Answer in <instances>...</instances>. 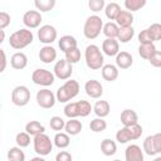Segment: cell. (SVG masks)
I'll use <instances>...</instances> for the list:
<instances>
[{"instance_id":"obj_51","label":"cell","mask_w":161,"mask_h":161,"mask_svg":"<svg viewBox=\"0 0 161 161\" xmlns=\"http://www.w3.org/2000/svg\"><path fill=\"white\" fill-rule=\"evenodd\" d=\"M29 161H45L43 156H35V157H31Z\"/></svg>"},{"instance_id":"obj_31","label":"cell","mask_w":161,"mask_h":161,"mask_svg":"<svg viewBox=\"0 0 161 161\" xmlns=\"http://www.w3.org/2000/svg\"><path fill=\"white\" fill-rule=\"evenodd\" d=\"M135 36V29L132 26L128 28H119V33H118V42L121 43H128L130 40H132V38Z\"/></svg>"},{"instance_id":"obj_47","label":"cell","mask_w":161,"mask_h":161,"mask_svg":"<svg viewBox=\"0 0 161 161\" xmlns=\"http://www.w3.org/2000/svg\"><path fill=\"white\" fill-rule=\"evenodd\" d=\"M10 24V15L5 11L0 13V30H4Z\"/></svg>"},{"instance_id":"obj_5","label":"cell","mask_w":161,"mask_h":161,"mask_svg":"<svg viewBox=\"0 0 161 161\" xmlns=\"http://www.w3.org/2000/svg\"><path fill=\"white\" fill-rule=\"evenodd\" d=\"M53 141L50 140V137L45 133L38 135L34 137L33 140V146H34V151L39 155V156H47L52 152L53 150Z\"/></svg>"},{"instance_id":"obj_22","label":"cell","mask_w":161,"mask_h":161,"mask_svg":"<svg viewBox=\"0 0 161 161\" xmlns=\"http://www.w3.org/2000/svg\"><path fill=\"white\" fill-rule=\"evenodd\" d=\"M82 128H83V125H82L80 121H78L77 118H70L69 121L65 122L64 131L69 136H77L78 133H80Z\"/></svg>"},{"instance_id":"obj_23","label":"cell","mask_w":161,"mask_h":161,"mask_svg":"<svg viewBox=\"0 0 161 161\" xmlns=\"http://www.w3.org/2000/svg\"><path fill=\"white\" fill-rule=\"evenodd\" d=\"M132 23H133L132 13H130L127 10H121V13L118 14V16L116 19V24L119 28H128V26H132Z\"/></svg>"},{"instance_id":"obj_29","label":"cell","mask_w":161,"mask_h":161,"mask_svg":"<svg viewBox=\"0 0 161 161\" xmlns=\"http://www.w3.org/2000/svg\"><path fill=\"white\" fill-rule=\"evenodd\" d=\"M156 52V47L153 43L151 44H140L138 47V54L142 59L150 60V58L153 55V53Z\"/></svg>"},{"instance_id":"obj_33","label":"cell","mask_w":161,"mask_h":161,"mask_svg":"<svg viewBox=\"0 0 161 161\" xmlns=\"http://www.w3.org/2000/svg\"><path fill=\"white\" fill-rule=\"evenodd\" d=\"M64 114L70 119V118H77L79 117V109H78V102H69L64 107Z\"/></svg>"},{"instance_id":"obj_16","label":"cell","mask_w":161,"mask_h":161,"mask_svg":"<svg viewBox=\"0 0 161 161\" xmlns=\"http://www.w3.org/2000/svg\"><path fill=\"white\" fill-rule=\"evenodd\" d=\"M121 123L123 125V127H131L138 123V116L136 113V111L133 109H123L121 113Z\"/></svg>"},{"instance_id":"obj_10","label":"cell","mask_w":161,"mask_h":161,"mask_svg":"<svg viewBox=\"0 0 161 161\" xmlns=\"http://www.w3.org/2000/svg\"><path fill=\"white\" fill-rule=\"evenodd\" d=\"M57 36H58V33H57V29L50 25V24H45V25H42L38 30V38H39V42L45 44V45H50L53 42L57 40Z\"/></svg>"},{"instance_id":"obj_7","label":"cell","mask_w":161,"mask_h":161,"mask_svg":"<svg viewBox=\"0 0 161 161\" xmlns=\"http://www.w3.org/2000/svg\"><path fill=\"white\" fill-rule=\"evenodd\" d=\"M30 101V91L26 86H16L11 92V102L18 107H24Z\"/></svg>"},{"instance_id":"obj_15","label":"cell","mask_w":161,"mask_h":161,"mask_svg":"<svg viewBox=\"0 0 161 161\" xmlns=\"http://www.w3.org/2000/svg\"><path fill=\"white\" fill-rule=\"evenodd\" d=\"M39 59L45 64H50L57 59V50L52 45H44L39 50Z\"/></svg>"},{"instance_id":"obj_53","label":"cell","mask_w":161,"mask_h":161,"mask_svg":"<svg viewBox=\"0 0 161 161\" xmlns=\"http://www.w3.org/2000/svg\"><path fill=\"white\" fill-rule=\"evenodd\" d=\"M153 161H161V156H157V157H155V158H153Z\"/></svg>"},{"instance_id":"obj_36","label":"cell","mask_w":161,"mask_h":161,"mask_svg":"<svg viewBox=\"0 0 161 161\" xmlns=\"http://www.w3.org/2000/svg\"><path fill=\"white\" fill-rule=\"evenodd\" d=\"M142 150H143L145 153L148 155V156H155V155H156L155 146H153V137H152V136H147V137L143 140Z\"/></svg>"},{"instance_id":"obj_1","label":"cell","mask_w":161,"mask_h":161,"mask_svg":"<svg viewBox=\"0 0 161 161\" xmlns=\"http://www.w3.org/2000/svg\"><path fill=\"white\" fill-rule=\"evenodd\" d=\"M34 40V34L30 29L23 28L19 29L16 31H14L10 38H9V44L13 49L15 50H21L24 48H26L28 45H30Z\"/></svg>"},{"instance_id":"obj_50","label":"cell","mask_w":161,"mask_h":161,"mask_svg":"<svg viewBox=\"0 0 161 161\" xmlns=\"http://www.w3.org/2000/svg\"><path fill=\"white\" fill-rule=\"evenodd\" d=\"M0 54H1V68H0V72H4L5 68H6V55H5V50H4V49H0Z\"/></svg>"},{"instance_id":"obj_21","label":"cell","mask_w":161,"mask_h":161,"mask_svg":"<svg viewBox=\"0 0 161 161\" xmlns=\"http://www.w3.org/2000/svg\"><path fill=\"white\" fill-rule=\"evenodd\" d=\"M109 111H111L109 103H108L107 101H103V99L97 101V102L94 103V106H93V112H94V114H96L97 117H99V118L107 117V116L109 114Z\"/></svg>"},{"instance_id":"obj_34","label":"cell","mask_w":161,"mask_h":161,"mask_svg":"<svg viewBox=\"0 0 161 161\" xmlns=\"http://www.w3.org/2000/svg\"><path fill=\"white\" fill-rule=\"evenodd\" d=\"M123 4H125V8L127 9V11L133 13V11L142 9L146 5V0H125Z\"/></svg>"},{"instance_id":"obj_11","label":"cell","mask_w":161,"mask_h":161,"mask_svg":"<svg viewBox=\"0 0 161 161\" xmlns=\"http://www.w3.org/2000/svg\"><path fill=\"white\" fill-rule=\"evenodd\" d=\"M42 20H43L42 14L38 10H28L23 15V24L26 26V29L39 28Z\"/></svg>"},{"instance_id":"obj_8","label":"cell","mask_w":161,"mask_h":161,"mask_svg":"<svg viewBox=\"0 0 161 161\" xmlns=\"http://www.w3.org/2000/svg\"><path fill=\"white\" fill-rule=\"evenodd\" d=\"M36 103L39 107L44 108V109H49L53 108L55 102H57V96L48 88H43L40 91L36 92Z\"/></svg>"},{"instance_id":"obj_48","label":"cell","mask_w":161,"mask_h":161,"mask_svg":"<svg viewBox=\"0 0 161 161\" xmlns=\"http://www.w3.org/2000/svg\"><path fill=\"white\" fill-rule=\"evenodd\" d=\"M55 161H73V157L68 151H59L55 155Z\"/></svg>"},{"instance_id":"obj_13","label":"cell","mask_w":161,"mask_h":161,"mask_svg":"<svg viewBox=\"0 0 161 161\" xmlns=\"http://www.w3.org/2000/svg\"><path fill=\"white\" fill-rule=\"evenodd\" d=\"M125 161H145L143 150L138 145H128L125 150Z\"/></svg>"},{"instance_id":"obj_41","label":"cell","mask_w":161,"mask_h":161,"mask_svg":"<svg viewBox=\"0 0 161 161\" xmlns=\"http://www.w3.org/2000/svg\"><path fill=\"white\" fill-rule=\"evenodd\" d=\"M147 30H148V33H150V35H151V38H152L153 42L161 40V24H160V23H153V24H151V25L147 28Z\"/></svg>"},{"instance_id":"obj_44","label":"cell","mask_w":161,"mask_h":161,"mask_svg":"<svg viewBox=\"0 0 161 161\" xmlns=\"http://www.w3.org/2000/svg\"><path fill=\"white\" fill-rule=\"evenodd\" d=\"M128 130H130V133H131V140H132V141L138 140V138L141 137L142 132H143L142 126H141V125H138V123H137V125H135V126L128 127Z\"/></svg>"},{"instance_id":"obj_27","label":"cell","mask_w":161,"mask_h":161,"mask_svg":"<svg viewBox=\"0 0 161 161\" xmlns=\"http://www.w3.org/2000/svg\"><path fill=\"white\" fill-rule=\"evenodd\" d=\"M102 33L108 38V39H116L118 36V33H119V26L113 23V21H108L103 25V30Z\"/></svg>"},{"instance_id":"obj_37","label":"cell","mask_w":161,"mask_h":161,"mask_svg":"<svg viewBox=\"0 0 161 161\" xmlns=\"http://www.w3.org/2000/svg\"><path fill=\"white\" fill-rule=\"evenodd\" d=\"M116 140L119 142V143H127L128 141H132L131 140V133H130V130L128 127H122L117 131L116 133Z\"/></svg>"},{"instance_id":"obj_43","label":"cell","mask_w":161,"mask_h":161,"mask_svg":"<svg viewBox=\"0 0 161 161\" xmlns=\"http://www.w3.org/2000/svg\"><path fill=\"white\" fill-rule=\"evenodd\" d=\"M106 5H107V4L104 3V0H89V1H88L89 9H91L92 11H94V13L101 11V10H104Z\"/></svg>"},{"instance_id":"obj_18","label":"cell","mask_w":161,"mask_h":161,"mask_svg":"<svg viewBox=\"0 0 161 161\" xmlns=\"http://www.w3.org/2000/svg\"><path fill=\"white\" fill-rule=\"evenodd\" d=\"M10 65L11 68L16 70H21L28 65V57L23 52H16L10 58Z\"/></svg>"},{"instance_id":"obj_45","label":"cell","mask_w":161,"mask_h":161,"mask_svg":"<svg viewBox=\"0 0 161 161\" xmlns=\"http://www.w3.org/2000/svg\"><path fill=\"white\" fill-rule=\"evenodd\" d=\"M138 42H140V44H151V43H153V40H152L147 29L141 30V33L138 34Z\"/></svg>"},{"instance_id":"obj_3","label":"cell","mask_w":161,"mask_h":161,"mask_svg":"<svg viewBox=\"0 0 161 161\" xmlns=\"http://www.w3.org/2000/svg\"><path fill=\"white\" fill-rule=\"evenodd\" d=\"M79 93V83L75 79H68L65 83L57 89V101L60 103H68Z\"/></svg>"},{"instance_id":"obj_54","label":"cell","mask_w":161,"mask_h":161,"mask_svg":"<svg viewBox=\"0 0 161 161\" xmlns=\"http://www.w3.org/2000/svg\"><path fill=\"white\" fill-rule=\"evenodd\" d=\"M113 161H121V160H113Z\"/></svg>"},{"instance_id":"obj_55","label":"cell","mask_w":161,"mask_h":161,"mask_svg":"<svg viewBox=\"0 0 161 161\" xmlns=\"http://www.w3.org/2000/svg\"><path fill=\"white\" fill-rule=\"evenodd\" d=\"M8 161H13V160H8Z\"/></svg>"},{"instance_id":"obj_25","label":"cell","mask_w":161,"mask_h":161,"mask_svg":"<svg viewBox=\"0 0 161 161\" xmlns=\"http://www.w3.org/2000/svg\"><path fill=\"white\" fill-rule=\"evenodd\" d=\"M53 143L58 148H67L70 143V137L65 132H57L53 138Z\"/></svg>"},{"instance_id":"obj_14","label":"cell","mask_w":161,"mask_h":161,"mask_svg":"<svg viewBox=\"0 0 161 161\" xmlns=\"http://www.w3.org/2000/svg\"><path fill=\"white\" fill-rule=\"evenodd\" d=\"M102 52L108 57H116L119 53V42L117 39L106 38L102 43Z\"/></svg>"},{"instance_id":"obj_46","label":"cell","mask_w":161,"mask_h":161,"mask_svg":"<svg viewBox=\"0 0 161 161\" xmlns=\"http://www.w3.org/2000/svg\"><path fill=\"white\" fill-rule=\"evenodd\" d=\"M150 64L152 65V67H155V68H161V52H158V50H156L155 53H153V55L150 58Z\"/></svg>"},{"instance_id":"obj_28","label":"cell","mask_w":161,"mask_h":161,"mask_svg":"<svg viewBox=\"0 0 161 161\" xmlns=\"http://www.w3.org/2000/svg\"><path fill=\"white\" fill-rule=\"evenodd\" d=\"M119 13H121V6L117 3H108L104 8V14L109 20H116Z\"/></svg>"},{"instance_id":"obj_12","label":"cell","mask_w":161,"mask_h":161,"mask_svg":"<svg viewBox=\"0 0 161 161\" xmlns=\"http://www.w3.org/2000/svg\"><path fill=\"white\" fill-rule=\"evenodd\" d=\"M84 91H86L87 96H89L91 98L98 99L103 94V86L97 79H89L84 84Z\"/></svg>"},{"instance_id":"obj_4","label":"cell","mask_w":161,"mask_h":161,"mask_svg":"<svg viewBox=\"0 0 161 161\" xmlns=\"http://www.w3.org/2000/svg\"><path fill=\"white\" fill-rule=\"evenodd\" d=\"M103 20L98 15H91L87 18L83 25V34L87 39H96L103 30Z\"/></svg>"},{"instance_id":"obj_32","label":"cell","mask_w":161,"mask_h":161,"mask_svg":"<svg viewBox=\"0 0 161 161\" xmlns=\"http://www.w3.org/2000/svg\"><path fill=\"white\" fill-rule=\"evenodd\" d=\"M8 160H13V161H25V153L21 150V147L15 146V147H10L8 151Z\"/></svg>"},{"instance_id":"obj_20","label":"cell","mask_w":161,"mask_h":161,"mask_svg":"<svg viewBox=\"0 0 161 161\" xmlns=\"http://www.w3.org/2000/svg\"><path fill=\"white\" fill-rule=\"evenodd\" d=\"M102 78L107 82H113L118 78V68L113 64H104L101 69Z\"/></svg>"},{"instance_id":"obj_52","label":"cell","mask_w":161,"mask_h":161,"mask_svg":"<svg viewBox=\"0 0 161 161\" xmlns=\"http://www.w3.org/2000/svg\"><path fill=\"white\" fill-rule=\"evenodd\" d=\"M0 33H1V38H0V43H3V42H4V39H5V31H4V30H0Z\"/></svg>"},{"instance_id":"obj_38","label":"cell","mask_w":161,"mask_h":161,"mask_svg":"<svg viewBox=\"0 0 161 161\" xmlns=\"http://www.w3.org/2000/svg\"><path fill=\"white\" fill-rule=\"evenodd\" d=\"M78 109H79V117H87L93 111V107L88 101L80 99L78 101Z\"/></svg>"},{"instance_id":"obj_30","label":"cell","mask_w":161,"mask_h":161,"mask_svg":"<svg viewBox=\"0 0 161 161\" xmlns=\"http://www.w3.org/2000/svg\"><path fill=\"white\" fill-rule=\"evenodd\" d=\"M34 5L39 13H48L55 6V0H35Z\"/></svg>"},{"instance_id":"obj_49","label":"cell","mask_w":161,"mask_h":161,"mask_svg":"<svg viewBox=\"0 0 161 161\" xmlns=\"http://www.w3.org/2000/svg\"><path fill=\"white\" fill-rule=\"evenodd\" d=\"M152 137H153V146L156 153H161V132L152 135Z\"/></svg>"},{"instance_id":"obj_17","label":"cell","mask_w":161,"mask_h":161,"mask_svg":"<svg viewBox=\"0 0 161 161\" xmlns=\"http://www.w3.org/2000/svg\"><path fill=\"white\" fill-rule=\"evenodd\" d=\"M132 63H133V58L128 52L122 50L116 55V67L119 69H128L131 68Z\"/></svg>"},{"instance_id":"obj_26","label":"cell","mask_w":161,"mask_h":161,"mask_svg":"<svg viewBox=\"0 0 161 161\" xmlns=\"http://www.w3.org/2000/svg\"><path fill=\"white\" fill-rule=\"evenodd\" d=\"M101 151L104 156H113L117 151V145L111 138H104L101 142Z\"/></svg>"},{"instance_id":"obj_39","label":"cell","mask_w":161,"mask_h":161,"mask_svg":"<svg viewBox=\"0 0 161 161\" xmlns=\"http://www.w3.org/2000/svg\"><path fill=\"white\" fill-rule=\"evenodd\" d=\"M49 126L53 131H62L65 127V121L59 116H53L49 121Z\"/></svg>"},{"instance_id":"obj_40","label":"cell","mask_w":161,"mask_h":161,"mask_svg":"<svg viewBox=\"0 0 161 161\" xmlns=\"http://www.w3.org/2000/svg\"><path fill=\"white\" fill-rule=\"evenodd\" d=\"M15 142L19 147H28L30 145V135L26 132H19L15 137Z\"/></svg>"},{"instance_id":"obj_42","label":"cell","mask_w":161,"mask_h":161,"mask_svg":"<svg viewBox=\"0 0 161 161\" xmlns=\"http://www.w3.org/2000/svg\"><path fill=\"white\" fill-rule=\"evenodd\" d=\"M65 60H68L70 64H75L80 60V50L78 49V47L65 53Z\"/></svg>"},{"instance_id":"obj_2","label":"cell","mask_w":161,"mask_h":161,"mask_svg":"<svg viewBox=\"0 0 161 161\" xmlns=\"http://www.w3.org/2000/svg\"><path fill=\"white\" fill-rule=\"evenodd\" d=\"M84 59H86V64L89 69L92 70H97V69H102V67L104 65V58L103 54L99 49L98 45L96 44H89L87 45L86 50H84Z\"/></svg>"},{"instance_id":"obj_35","label":"cell","mask_w":161,"mask_h":161,"mask_svg":"<svg viewBox=\"0 0 161 161\" xmlns=\"http://www.w3.org/2000/svg\"><path fill=\"white\" fill-rule=\"evenodd\" d=\"M89 128H91V131H93V132H102V131H104V130L107 128V122L104 121V118L96 117L94 119L91 121Z\"/></svg>"},{"instance_id":"obj_9","label":"cell","mask_w":161,"mask_h":161,"mask_svg":"<svg viewBox=\"0 0 161 161\" xmlns=\"http://www.w3.org/2000/svg\"><path fill=\"white\" fill-rule=\"evenodd\" d=\"M53 73L54 75L60 79V80H67L72 77L73 74V64H70L68 60L65 59H60V60H57V63L54 64V68H53Z\"/></svg>"},{"instance_id":"obj_19","label":"cell","mask_w":161,"mask_h":161,"mask_svg":"<svg viewBox=\"0 0 161 161\" xmlns=\"http://www.w3.org/2000/svg\"><path fill=\"white\" fill-rule=\"evenodd\" d=\"M58 45H59V49L65 54L67 52L77 48V39L73 35H63L58 40Z\"/></svg>"},{"instance_id":"obj_6","label":"cell","mask_w":161,"mask_h":161,"mask_svg":"<svg viewBox=\"0 0 161 161\" xmlns=\"http://www.w3.org/2000/svg\"><path fill=\"white\" fill-rule=\"evenodd\" d=\"M31 80L34 84L36 86H42V87H49L54 83L55 80V75L53 72L44 69V68H38L33 72L31 74Z\"/></svg>"},{"instance_id":"obj_24","label":"cell","mask_w":161,"mask_h":161,"mask_svg":"<svg viewBox=\"0 0 161 161\" xmlns=\"http://www.w3.org/2000/svg\"><path fill=\"white\" fill-rule=\"evenodd\" d=\"M25 132L29 133L30 136H38L45 132V127L43 123H40L39 121H30L25 125Z\"/></svg>"}]
</instances>
